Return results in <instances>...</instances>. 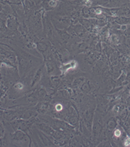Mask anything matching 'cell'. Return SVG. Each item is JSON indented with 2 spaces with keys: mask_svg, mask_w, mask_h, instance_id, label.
<instances>
[{
  "mask_svg": "<svg viewBox=\"0 0 130 147\" xmlns=\"http://www.w3.org/2000/svg\"><path fill=\"white\" fill-rule=\"evenodd\" d=\"M7 27L10 29H15L17 27V21L14 18H10L7 20Z\"/></svg>",
  "mask_w": 130,
  "mask_h": 147,
  "instance_id": "cell-1",
  "label": "cell"
},
{
  "mask_svg": "<svg viewBox=\"0 0 130 147\" xmlns=\"http://www.w3.org/2000/svg\"><path fill=\"white\" fill-rule=\"evenodd\" d=\"M58 4V0H48V7L50 8H54L56 7Z\"/></svg>",
  "mask_w": 130,
  "mask_h": 147,
  "instance_id": "cell-2",
  "label": "cell"
},
{
  "mask_svg": "<svg viewBox=\"0 0 130 147\" xmlns=\"http://www.w3.org/2000/svg\"><path fill=\"white\" fill-rule=\"evenodd\" d=\"M3 9H4L3 5L2 3H0V13H1V12H2V11L3 10Z\"/></svg>",
  "mask_w": 130,
  "mask_h": 147,
  "instance_id": "cell-7",
  "label": "cell"
},
{
  "mask_svg": "<svg viewBox=\"0 0 130 147\" xmlns=\"http://www.w3.org/2000/svg\"><path fill=\"white\" fill-rule=\"evenodd\" d=\"M42 1H43V0H33V2H34L36 4H40Z\"/></svg>",
  "mask_w": 130,
  "mask_h": 147,
  "instance_id": "cell-6",
  "label": "cell"
},
{
  "mask_svg": "<svg viewBox=\"0 0 130 147\" xmlns=\"http://www.w3.org/2000/svg\"><path fill=\"white\" fill-rule=\"evenodd\" d=\"M14 88L16 89V90H22L23 89V85L21 83H17L16 84L15 86H14Z\"/></svg>",
  "mask_w": 130,
  "mask_h": 147,
  "instance_id": "cell-3",
  "label": "cell"
},
{
  "mask_svg": "<svg viewBox=\"0 0 130 147\" xmlns=\"http://www.w3.org/2000/svg\"><path fill=\"white\" fill-rule=\"evenodd\" d=\"M114 134H115L116 137H119L121 135V131L119 130H116V131H114Z\"/></svg>",
  "mask_w": 130,
  "mask_h": 147,
  "instance_id": "cell-5",
  "label": "cell"
},
{
  "mask_svg": "<svg viewBox=\"0 0 130 147\" xmlns=\"http://www.w3.org/2000/svg\"><path fill=\"white\" fill-rule=\"evenodd\" d=\"M62 109V105H56V110H61Z\"/></svg>",
  "mask_w": 130,
  "mask_h": 147,
  "instance_id": "cell-8",
  "label": "cell"
},
{
  "mask_svg": "<svg viewBox=\"0 0 130 147\" xmlns=\"http://www.w3.org/2000/svg\"><path fill=\"white\" fill-rule=\"evenodd\" d=\"M125 146H130V138H127L125 141Z\"/></svg>",
  "mask_w": 130,
  "mask_h": 147,
  "instance_id": "cell-4",
  "label": "cell"
}]
</instances>
